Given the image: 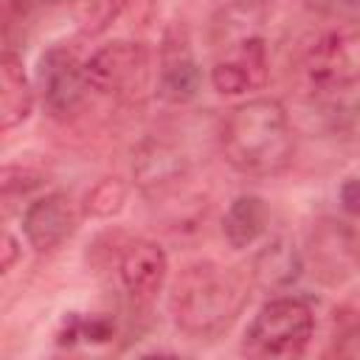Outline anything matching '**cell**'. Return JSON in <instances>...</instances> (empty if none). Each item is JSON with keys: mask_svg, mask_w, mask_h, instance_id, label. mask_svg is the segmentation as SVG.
<instances>
[{"mask_svg": "<svg viewBox=\"0 0 360 360\" xmlns=\"http://www.w3.org/2000/svg\"><path fill=\"white\" fill-rule=\"evenodd\" d=\"M267 222H270L267 202L256 194H242L228 205V211L222 217V236L231 248L242 250L264 233Z\"/></svg>", "mask_w": 360, "mask_h": 360, "instance_id": "obj_14", "label": "cell"}, {"mask_svg": "<svg viewBox=\"0 0 360 360\" xmlns=\"http://www.w3.org/2000/svg\"><path fill=\"white\" fill-rule=\"evenodd\" d=\"M166 253L152 239H132L124 245L118 256V278L127 295L135 304H149L158 298L163 281H166Z\"/></svg>", "mask_w": 360, "mask_h": 360, "instance_id": "obj_11", "label": "cell"}, {"mask_svg": "<svg viewBox=\"0 0 360 360\" xmlns=\"http://www.w3.org/2000/svg\"><path fill=\"white\" fill-rule=\"evenodd\" d=\"M127 0H87L79 14V28L84 34H101L124 11Z\"/></svg>", "mask_w": 360, "mask_h": 360, "instance_id": "obj_16", "label": "cell"}, {"mask_svg": "<svg viewBox=\"0 0 360 360\" xmlns=\"http://www.w3.org/2000/svg\"><path fill=\"white\" fill-rule=\"evenodd\" d=\"M222 158L248 177L281 174L295 155L287 110L276 98H250L233 107L219 132Z\"/></svg>", "mask_w": 360, "mask_h": 360, "instance_id": "obj_2", "label": "cell"}, {"mask_svg": "<svg viewBox=\"0 0 360 360\" xmlns=\"http://www.w3.org/2000/svg\"><path fill=\"white\" fill-rule=\"evenodd\" d=\"M3 262H0V270L3 273H8L11 267H14V259L20 256V250H17V239L11 236V233H3Z\"/></svg>", "mask_w": 360, "mask_h": 360, "instance_id": "obj_19", "label": "cell"}, {"mask_svg": "<svg viewBox=\"0 0 360 360\" xmlns=\"http://www.w3.org/2000/svg\"><path fill=\"white\" fill-rule=\"evenodd\" d=\"M225 51L217 56L211 68V84L222 96H239L248 90H262L270 79L267 45L259 34L242 37L236 42L222 45Z\"/></svg>", "mask_w": 360, "mask_h": 360, "instance_id": "obj_7", "label": "cell"}, {"mask_svg": "<svg viewBox=\"0 0 360 360\" xmlns=\"http://www.w3.org/2000/svg\"><path fill=\"white\" fill-rule=\"evenodd\" d=\"M39 84L45 107L53 118H65L76 112L84 101V90H90L84 79V65L76 59L73 51L56 45L39 62Z\"/></svg>", "mask_w": 360, "mask_h": 360, "instance_id": "obj_8", "label": "cell"}, {"mask_svg": "<svg viewBox=\"0 0 360 360\" xmlns=\"http://www.w3.org/2000/svg\"><path fill=\"white\" fill-rule=\"evenodd\" d=\"M304 6L338 22H360V0H304Z\"/></svg>", "mask_w": 360, "mask_h": 360, "instance_id": "obj_17", "label": "cell"}, {"mask_svg": "<svg viewBox=\"0 0 360 360\" xmlns=\"http://www.w3.org/2000/svg\"><path fill=\"white\" fill-rule=\"evenodd\" d=\"M45 3H51V6H62V3H73V0H45Z\"/></svg>", "mask_w": 360, "mask_h": 360, "instance_id": "obj_21", "label": "cell"}, {"mask_svg": "<svg viewBox=\"0 0 360 360\" xmlns=\"http://www.w3.org/2000/svg\"><path fill=\"white\" fill-rule=\"evenodd\" d=\"M34 107V93L25 79L22 62L6 51L0 59V129L8 132L17 124H22L31 115Z\"/></svg>", "mask_w": 360, "mask_h": 360, "instance_id": "obj_12", "label": "cell"}, {"mask_svg": "<svg viewBox=\"0 0 360 360\" xmlns=\"http://www.w3.org/2000/svg\"><path fill=\"white\" fill-rule=\"evenodd\" d=\"M188 160L183 152H177L166 141H143L135 149L132 160V177L141 188V194L152 202L166 200L169 194L180 191V186L188 180Z\"/></svg>", "mask_w": 360, "mask_h": 360, "instance_id": "obj_9", "label": "cell"}, {"mask_svg": "<svg viewBox=\"0 0 360 360\" xmlns=\"http://www.w3.org/2000/svg\"><path fill=\"white\" fill-rule=\"evenodd\" d=\"M200 84L202 73L191 48L188 28L183 22H172L158 53V93L169 104H186L200 93Z\"/></svg>", "mask_w": 360, "mask_h": 360, "instance_id": "obj_6", "label": "cell"}, {"mask_svg": "<svg viewBox=\"0 0 360 360\" xmlns=\"http://www.w3.org/2000/svg\"><path fill=\"white\" fill-rule=\"evenodd\" d=\"M84 79L101 96L135 101L149 90L152 51L135 39L107 42L84 62Z\"/></svg>", "mask_w": 360, "mask_h": 360, "instance_id": "obj_5", "label": "cell"}, {"mask_svg": "<svg viewBox=\"0 0 360 360\" xmlns=\"http://www.w3.org/2000/svg\"><path fill=\"white\" fill-rule=\"evenodd\" d=\"M28 6H31V0H3V8H6L8 17H20V14H25Z\"/></svg>", "mask_w": 360, "mask_h": 360, "instance_id": "obj_20", "label": "cell"}, {"mask_svg": "<svg viewBox=\"0 0 360 360\" xmlns=\"http://www.w3.org/2000/svg\"><path fill=\"white\" fill-rule=\"evenodd\" d=\"M315 332V315L301 298H273L250 321L242 349L253 357H295Z\"/></svg>", "mask_w": 360, "mask_h": 360, "instance_id": "obj_3", "label": "cell"}, {"mask_svg": "<svg viewBox=\"0 0 360 360\" xmlns=\"http://www.w3.org/2000/svg\"><path fill=\"white\" fill-rule=\"evenodd\" d=\"M301 73L318 90H343L360 82V22L318 31L301 51Z\"/></svg>", "mask_w": 360, "mask_h": 360, "instance_id": "obj_4", "label": "cell"}, {"mask_svg": "<svg viewBox=\"0 0 360 360\" xmlns=\"http://www.w3.org/2000/svg\"><path fill=\"white\" fill-rule=\"evenodd\" d=\"M340 205H343L349 214L360 217V177L343 180V186H340Z\"/></svg>", "mask_w": 360, "mask_h": 360, "instance_id": "obj_18", "label": "cell"}, {"mask_svg": "<svg viewBox=\"0 0 360 360\" xmlns=\"http://www.w3.org/2000/svg\"><path fill=\"white\" fill-rule=\"evenodd\" d=\"M250 301V278L239 267L197 262L183 267L172 287V315L183 335L214 340L233 326Z\"/></svg>", "mask_w": 360, "mask_h": 360, "instance_id": "obj_1", "label": "cell"}, {"mask_svg": "<svg viewBox=\"0 0 360 360\" xmlns=\"http://www.w3.org/2000/svg\"><path fill=\"white\" fill-rule=\"evenodd\" d=\"M250 276L264 290L292 287L301 276V256H298L295 245L287 239H273L270 245H264L253 259Z\"/></svg>", "mask_w": 360, "mask_h": 360, "instance_id": "obj_13", "label": "cell"}, {"mask_svg": "<svg viewBox=\"0 0 360 360\" xmlns=\"http://www.w3.org/2000/svg\"><path fill=\"white\" fill-rule=\"evenodd\" d=\"M79 208L76 202L62 194V191H53V194H45L39 200H34L25 214H22V233L28 239V245L39 253H48V250H56L62 248L79 228Z\"/></svg>", "mask_w": 360, "mask_h": 360, "instance_id": "obj_10", "label": "cell"}, {"mask_svg": "<svg viewBox=\"0 0 360 360\" xmlns=\"http://www.w3.org/2000/svg\"><path fill=\"white\" fill-rule=\"evenodd\" d=\"M124 200H127V186L118 177H101L84 197V214L98 219L112 217L124 208Z\"/></svg>", "mask_w": 360, "mask_h": 360, "instance_id": "obj_15", "label": "cell"}]
</instances>
